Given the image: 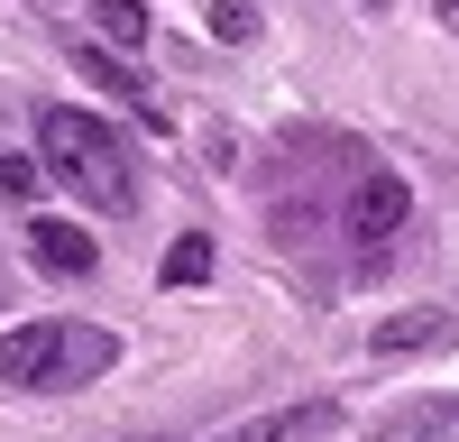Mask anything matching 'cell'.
<instances>
[{
  "mask_svg": "<svg viewBox=\"0 0 459 442\" xmlns=\"http://www.w3.org/2000/svg\"><path fill=\"white\" fill-rule=\"evenodd\" d=\"M303 415H285V405H276V415H257V424H239V433H221V442H285Z\"/></svg>",
  "mask_w": 459,
  "mask_h": 442,
  "instance_id": "cell-12",
  "label": "cell"
},
{
  "mask_svg": "<svg viewBox=\"0 0 459 442\" xmlns=\"http://www.w3.org/2000/svg\"><path fill=\"white\" fill-rule=\"evenodd\" d=\"M37 157H47V175H56L83 212H138V166H129V138L110 129L101 110L56 102L47 120H37Z\"/></svg>",
  "mask_w": 459,
  "mask_h": 442,
  "instance_id": "cell-1",
  "label": "cell"
},
{
  "mask_svg": "<svg viewBox=\"0 0 459 442\" xmlns=\"http://www.w3.org/2000/svg\"><path fill=\"white\" fill-rule=\"evenodd\" d=\"M92 28H101L110 56H129V47H147V28H157V19H147L138 0H92Z\"/></svg>",
  "mask_w": 459,
  "mask_h": 442,
  "instance_id": "cell-6",
  "label": "cell"
},
{
  "mask_svg": "<svg viewBox=\"0 0 459 442\" xmlns=\"http://www.w3.org/2000/svg\"><path fill=\"white\" fill-rule=\"evenodd\" d=\"M37 184H47V166H37V157H19V147H0V194H10V203H28Z\"/></svg>",
  "mask_w": 459,
  "mask_h": 442,
  "instance_id": "cell-10",
  "label": "cell"
},
{
  "mask_svg": "<svg viewBox=\"0 0 459 442\" xmlns=\"http://www.w3.org/2000/svg\"><path fill=\"white\" fill-rule=\"evenodd\" d=\"M441 424H450V405H413V415L377 424V442H441Z\"/></svg>",
  "mask_w": 459,
  "mask_h": 442,
  "instance_id": "cell-8",
  "label": "cell"
},
{
  "mask_svg": "<svg viewBox=\"0 0 459 442\" xmlns=\"http://www.w3.org/2000/svg\"><path fill=\"white\" fill-rule=\"evenodd\" d=\"M404 221H413V184H404L395 166H368V175H359V194H350V240L377 258V249L404 231Z\"/></svg>",
  "mask_w": 459,
  "mask_h": 442,
  "instance_id": "cell-3",
  "label": "cell"
},
{
  "mask_svg": "<svg viewBox=\"0 0 459 442\" xmlns=\"http://www.w3.org/2000/svg\"><path fill=\"white\" fill-rule=\"evenodd\" d=\"M110 359H120V341L92 332V323L37 314L19 332H0V387H83V378H101Z\"/></svg>",
  "mask_w": 459,
  "mask_h": 442,
  "instance_id": "cell-2",
  "label": "cell"
},
{
  "mask_svg": "<svg viewBox=\"0 0 459 442\" xmlns=\"http://www.w3.org/2000/svg\"><path fill=\"white\" fill-rule=\"evenodd\" d=\"M432 332H441V314H404V323H386V332H377V359H395V350H423Z\"/></svg>",
  "mask_w": 459,
  "mask_h": 442,
  "instance_id": "cell-9",
  "label": "cell"
},
{
  "mask_svg": "<svg viewBox=\"0 0 459 442\" xmlns=\"http://www.w3.org/2000/svg\"><path fill=\"white\" fill-rule=\"evenodd\" d=\"M74 65H83V84H101V93L120 102V110H138V120H157V129H166V110H157V93H147L138 74H129L120 56L101 47V37H74Z\"/></svg>",
  "mask_w": 459,
  "mask_h": 442,
  "instance_id": "cell-4",
  "label": "cell"
},
{
  "mask_svg": "<svg viewBox=\"0 0 459 442\" xmlns=\"http://www.w3.org/2000/svg\"><path fill=\"white\" fill-rule=\"evenodd\" d=\"M368 10H386V0H368Z\"/></svg>",
  "mask_w": 459,
  "mask_h": 442,
  "instance_id": "cell-14",
  "label": "cell"
},
{
  "mask_svg": "<svg viewBox=\"0 0 459 442\" xmlns=\"http://www.w3.org/2000/svg\"><path fill=\"white\" fill-rule=\"evenodd\" d=\"M212 37L248 47V37H257V10H248V0H212Z\"/></svg>",
  "mask_w": 459,
  "mask_h": 442,
  "instance_id": "cell-11",
  "label": "cell"
},
{
  "mask_svg": "<svg viewBox=\"0 0 459 442\" xmlns=\"http://www.w3.org/2000/svg\"><path fill=\"white\" fill-rule=\"evenodd\" d=\"M203 277H212V240H203V231H184V240L166 249V286H203Z\"/></svg>",
  "mask_w": 459,
  "mask_h": 442,
  "instance_id": "cell-7",
  "label": "cell"
},
{
  "mask_svg": "<svg viewBox=\"0 0 459 442\" xmlns=\"http://www.w3.org/2000/svg\"><path fill=\"white\" fill-rule=\"evenodd\" d=\"M441 19H450V28H459V0H441Z\"/></svg>",
  "mask_w": 459,
  "mask_h": 442,
  "instance_id": "cell-13",
  "label": "cell"
},
{
  "mask_svg": "<svg viewBox=\"0 0 459 442\" xmlns=\"http://www.w3.org/2000/svg\"><path fill=\"white\" fill-rule=\"evenodd\" d=\"M28 249H37V268H47V277H92V240L74 231V221H37Z\"/></svg>",
  "mask_w": 459,
  "mask_h": 442,
  "instance_id": "cell-5",
  "label": "cell"
}]
</instances>
